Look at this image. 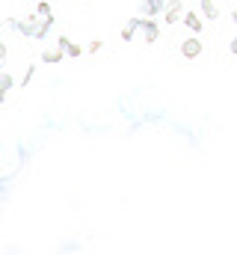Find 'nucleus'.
<instances>
[{"label":"nucleus","mask_w":237,"mask_h":255,"mask_svg":"<svg viewBox=\"0 0 237 255\" xmlns=\"http://www.w3.org/2000/svg\"><path fill=\"white\" fill-rule=\"evenodd\" d=\"M160 12H166V0H142V6H139L142 18H157Z\"/></svg>","instance_id":"2"},{"label":"nucleus","mask_w":237,"mask_h":255,"mask_svg":"<svg viewBox=\"0 0 237 255\" xmlns=\"http://www.w3.org/2000/svg\"><path fill=\"white\" fill-rule=\"evenodd\" d=\"M51 27H54V15H48V18H45V15H33V18L15 24V30H18L21 36H27V39H45Z\"/></svg>","instance_id":"1"},{"label":"nucleus","mask_w":237,"mask_h":255,"mask_svg":"<svg viewBox=\"0 0 237 255\" xmlns=\"http://www.w3.org/2000/svg\"><path fill=\"white\" fill-rule=\"evenodd\" d=\"M62 57H68L62 48H57V51H45V54H39V60L42 63H48V65H54V63H62Z\"/></svg>","instance_id":"7"},{"label":"nucleus","mask_w":237,"mask_h":255,"mask_svg":"<svg viewBox=\"0 0 237 255\" xmlns=\"http://www.w3.org/2000/svg\"><path fill=\"white\" fill-rule=\"evenodd\" d=\"M139 30H142V39L151 45V42H157V36H160V27L151 21V18H142V24H139Z\"/></svg>","instance_id":"4"},{"label":"nucleus","mask_w":237,"mask_h":255,"mask_svg":"<svg viewBox=\"0 0 237 255\" xmlns=\"http://www.w3.org/2000/svg\"><path fill=\"white\" fill-rule=\"evenodd\" d=\"M199 54H202V42H199L196 36H193V39H187V42L181 45V57H184V60H196Z\"/></svg>","instance_id":"5"},{"label":"nucleus","mask_w":237,"mask_h":255,"mask_svg":"<svg viewBox=\"0 0 237 255\" xmlns=\"http://www.w3.org/2000/svg\"><path fill=\"white\" fill-rule=\"evenodd\" d=\"M36 15H45V18L51 15V6H48V0H42V3L36 6Z\"/></svg>","instance_id":"12"},{"label":"nucleus","mask_w":237,"mask_h":255,"mask_svg":"<svg viewBox=\"0 0 237 255\" xmlns=\"http://www.w3.org/2000/svg\"><path fill=\"white\" fill-rule=\"evenodd\" d=\"M163 15H166V24H178V21H184V15H187V12H184V3H181V0H169Z\"/></svg>","instance_id":"3"},{"label":"nucleus","mask_w":237,"mask_h":255,"mask_svg":"<svg viewBox=\"0 0 237 255\" xmlns=\"http://www.w3.org/2000/svg\"><path fill=\"white\" fill-rule=\"evenodd\" d=\"M12 83H15L12 74H0V98H6V92L12 89Z\"/></svg>","instance_id":"10"},{"label":"nucleus","mask_w":237,"mask_h":255,"mask_svg":"<svg viewBox=\"0 0 237 255\" xmlns=\"http://www.w3.org/2000/svg\"><path fill=\"white\" fill-rule=\"evenodd\" d=\"M232 18H235V24H237V9H235V15H232Z\"/></svg>","instance_id":"15"},{"label":"nucleus","mask_w":237,"mask_h":255,"mask_svg":"<svg viewBox=\"0 0 237 255\" xmlns=\"http://www.w3.org/2000/svg\"><path fill=\"white\" fill-rule=\"evenodd\" d=\"M184 24H187L190 33H199V30H202V18H199L196 12H187V15H184Z\"/></svg>","instance_id":"8"},{"label":"nucleus","mask_w":237,"mask_h":255,"mask_svg":"<svg viewBox=\"0 0 237 255\" xmlns=\"http://www.w3.org/2000/svg\"><path fill=\"white\" fill-rule=\"evenodd\" d=\"M139 24H142V15H136V18L124 21V27H121V39H124V42H130V39H133V33L139 30Z\"/></svg>","instance_id":"6"},{"label":"nucleus","mask_w":237,"mask_h":255,"mask_svg":"<svg viewBox=\"0 0 237 255\" xmlns=\"http://www.w3.org/2000/svg\"><path fill=\"white\" fill-rule=\"evenodd\" d=\"M65 54H68V57H80L83 51H80V45H74V42H68V45H65Z\"/></svg>","instance_id":"11"},{"label":"nucleus","mask_w":237,"mask_h":255,"mask_svg":"<svg viewBox=\"0 0 237 255\" xmlns=\"http://www.w3.org/2000/svg\"><path fill=\"white\" fill-rule=\"evenodd\" d=\"M232 54H235V57H237V36H235V39H232Z\"/></svg>","instance_id":"14"},{"label":"nucleus","mask_w":237,"mask_h":255,"mask_svg":"<svg viewBox=\"0 0 237 255\" xmlns=\"http://www.w3.org/2000/svg\"><path fill=\"white\" fill-rule=\"evenodd\" d=\"M33 74H36V65H30V68H27V74H24V86L33 80Z\"/></svg>","instance_id":"13"},{"label":"nucleus","mask_w":237,"mask_h":255,"mask_svg":"<svg viewBox=\"0 0 237 255\" xmlns=\"http://www.w3.org/2000/svg\"><path fill=\"white\" fill-rule=\"evenodd\" d=\"M202 15H205V18H211V21H217V18H220V9L214 6V0H202Z\"/></svg>","instance_id":"9"}]
</instances>
